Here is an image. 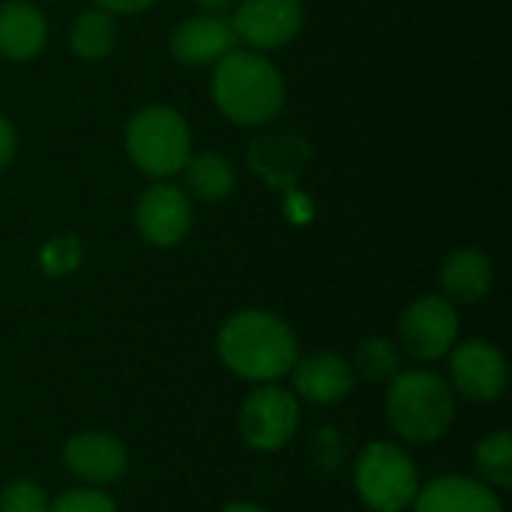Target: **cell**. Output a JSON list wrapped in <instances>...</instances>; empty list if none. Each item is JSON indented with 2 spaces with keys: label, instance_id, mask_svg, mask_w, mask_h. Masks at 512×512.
Listing matches in <instances>:
<instances>
[{
  "label": "cell",
  "instance_id": "7402d4cb",
  "mask_svg": "<svg viewBox=\"0 0 512 512\" xmlns=\"http://www.w3.org/2000/svg\"><path fill=\"white\" fill-rule=\"evenodd\" d=\"M48 512H117V504L105 489L78 486V489H66L63 495H57Z\"/></svg>",
  "mask_w": 512,
  "mask_h": 512
},
{
  "label": "cell",
  "instance_id": "d6986e66",
  "mask_svg": "<svg viewBox=\"0 0 512 512\" xmlns=\"http://www.w3.org/2000/svg\"><path fill=\"white\" fill-rule=\"evenodd\" d=\"M474 465H477V480H483L495 492L512 489V432L501 429L480 438L474 450Z\"/></svg>",
  "mask_w": 512,
  "mask_h": 512
},
{
  "label": "cell",
  "instance_id": "2e32d148",
  "mask_svg": "<svg viewBox=\"0 0 512 512\" xmlns=\"http://www.w3.org/2000/svg\"><path fill=\"white\" fill-rule=\"evenodd\" d=\"M492 279H495L492 261L480 249H456L441 264V288L447 300L465 306L480 303L492 291Z\"/></svg>",
  "mask_w": 512,
  "mask_h": 512
},
{
  "label": "cell",
  "instance_id": "ffe728a7",
  "mask_svg": "<svg viewBox=\"0 0 512 512\" xmlns=\"http://www.w3.org/2000/svg\"><path fill=\"white\" fill-rule=\"evenodd\" d=\"M354 375H360L363 381L372 384H390L399 372H402V357L393 339L387 336H372L366 342H360L357 357H354Z\"/></svg>",
  "mask_w": 512,
  "mask_h": 512
},
{
  "label": "cell",
  "instance_id": "484cf974",
  "mask_svg": "<svg viewBox=\"0 0 512 512\" xmlns=\"http://www.w3.org/2000/svg\"><path fill=\"white\" fill-rule=\"evenodd\" d=\"M198 9H204V15H225L237 6V0H195Z\"/></svg>",
  "mask_w": 512,
  "mask_h": 512
},
{
  "label": "cell",
  "instance_id": "5b68a950",
  "mask_svg": "<svg viewBox=\"0 0 512 512\" xmlns=\"http://www.w3.org/2000/svg\"><path fill=\"white\" fill-rule=\"evenodd\" d=\"M126 153L144 174L171 177L192 156V132L180 111L147 105L126 126Z\"/></svg>",
  "mask_w": 512,
  "mask_h": 512
},
{
  "label": "cell",
  "instance_id": "7c38bea8",
  "mask_svg": "<svg viewBox=\"0 0 512 512\" xmlns=\"http://www.w3.org/2000/svg\"><path fill=\"white\" fill-rule=\"evenodd\" d=\"M294 396L309 405H336L351 396L357 375L351 360L336 351H315L309 357H297L291 369Z\"/></svg>",
  "mask_w": 512,
  "mask_h": 512
},
{
  "label": "cell",
  "instance_id": "4316f807",
  "mask_svg": "<svg viewBox=\"0 0 512 512\" xmlns=\"http://www.w3.org/2000/svg\"><path fill=\"white\" fill-rule=\"evenodd\" d=\"M222 512H270V510H264V507H258V504H246V501H240V504H228Z\"/></svg>",
  "mask_w": 512,
  "mask_h": 512
},
{
  "label": "cell",
  "instance_id": "cb8c5ba5",
  "mask_svg": "<svg viewBox=\"0 0 512 512\" xmlns=\"http://www.w3.org/2000/svg\"><path fill=\"white\" fill-rule=\"evenodd\" d=\"M15 156V129L12 123L0 114V168H6Z\"/></svg>",
  "mask_w": 512,
  "mask_h": 512
},
{
  "label": "cell",
  "instance_id": "30bf717a",
  "mask_svg": "<svg viewBox=\"0 0 512 512\" xmlns=\"http://www.w3.org/2000/svg\"><path fill=\"white\" fill-rule=\"evenodd\" d=\"M231 27L237 42L252 48H279L291 42L303 27V3L300 0H237Z\"/></svg>",
  "mask_w": 512,
  "mask_h": 512
},
{
  "label": "cell",
  "instance_id": "7a4b0ae2",
  "mask_svg": "<svg viewBox=\"0 0 512 512\" xmlns=\"http://www.w3.org/2000/svg\"><path fill=\"white\" fill-rule=\"evenodd\" d=\"M384 414L390 429L408 444L441 441L456 420V393L432 369L399 372L384 399Z\"/></svg>",
  "mask_w": 512,
  "mask_h": 512
},
{
  "label": "cell",
  "instance_id": "277c9868",
  "mask_svg": "<svg viewBox=\"0 0 512 512\" xmlns=\"http://www.w3.org/2000/svg\"><path fill=\"white\" fill-rule=\"evenodd\" d=\"M354 489L372 512H405L420 492V471L405 447L372 441L354 462Z\"/></svg>",
  "mask_w": 512,
  "mask_h": 512
},
{
  "label": "cell",
  "instance_id": "d4e9b609",
  "mask_svg": "<svg viewBox=\"0 0 512 512\" xmlns=\"http://www.w3.org/2000/svg\"><path fill=\"white\" fill-rule=\"evenodd\" d=\"M102 12H144V9H150L156 0H93Z\"/></svg>",
  "mask_w": 512,
  "mask_h": 512
},
{
  "label": "cell",
  "instance_id": "4fadbf2b",
  "mask_svg": "<svg viewBox=\"0 0 512 512\" xmlns=\"http://www.w3.org/2000/svg\"><path fill=\"white\" fill-rule=\"evenodd\" d=\"M237 45V33L225 15H195L171 33V54L186 66L219 63L225 54L237 51Z\"/></svg>",
  "mask_w": 512,
  "mask_h": 512
},
{
  "label": "cell",
  "instance_id": "5bb4252c",
  "mask_svg": "<svg viewBox=\"0 0 512 512\" xmlns=\"http://www.w3.org/2000/svg\"><path fill=\"white\" fill-rule=\"evenodd\" d=\"M414 512H504L501 495L477 477L447 474L420 486Z\"/></svg>",
  "mask_w": 512,
  "mask_h": 512
},
{
  "label": "cell",
  "instance_id": "8992f818",
  "mask_svg": "<svg viewBox=\"0 0 512 512\" xmlns=\"http://www.w3.org/2000/svg\"><path fill=\"white\" fill-rule=\"evenodd\" d=\"M237 429L249 450L279 453L300 429V399L279 384H258L240 405Z\"/></svg>",
  "mask_w": 512,
  "mask_h": 512
},
{
  "label": "cell",
  "instance_id": "9c48e42d",
  "mask_svg": "<svg viewBox=\"0 0 512 512\" xmlns=\"http://www.w3.org/2000/svg\"><path fill=\"white\" fill-rule=\"evenodd\" d=\"M63 465L84 486L105 489L123 480L129 468V453L117 435L102 429H87L63 444Z\"/></svg>",
  "mask_w": 512,
  "mask_h": 512
},
{
  "label": "cell",
  "instance_id": "ac0fdd59",
  "mask_svg": "<svg viewBox=\"0 0 512 512\" xmlns=\"http://www.w3.org/2000/svg\"><path fill=\"white\" fill-rule=\"evenodd\" d=\"M114 42H117V21L111 18V12H102V9H90V12H81L75 21H72V30H69V48L75 57L81 60H102L114 51Z\"/></svg>",
  "mask_w": 512,
  "mask_h": 512
},
{
  "label": "cell",
  "instance_id": "9a60e30c",
  "mask_svg": "<svg viewBox=\"0 0 512 512\" xmlns=\"http://www.w3.org/2000/svg\"><path fill=\"white\" fill-rule=\"evenodd\" d=\"M48 39L42 12L27 0L0 3V54L6 60H33Z\"/></svg>",
  "mask_w": 512,
  "mask_h": 512
},
{
  "label": "cell",
  "instance_id": "e0dca14e",
  "mask_svg": "<svg viewBox=\"0 0 512 512\" xmlns=\"http://www.w3.org/2000/svg\"><path fill=\"white\" fill-rule=\"evenodd\" d=\"M180 171L186 177V189L201 201H222L237 186V171H234L231 159H225L222 153H213V150L189 156Z\"/></svg>",
  "mask_w": 512,
  "mask_h": 512
},
{
  "label": "cell",
  "instance_id": "3957f363",
  "mask_svg": "<svg viewBox=\"0 0 512 512\" xmlns=\"http://www.w3.org/2000/svg\"><path fill=\"white\" fill-rule=\"evenodd\" d=\"M213 99L237 126H261L282 111L285 81L267 57L237 48L216 63Z\"/></svg>",
  "mask_w": 512,
  "mask_h": 512
},
{
  "label": "cell",
  "instance_id": "8fae6325",
  "mask_svg": "<svg viewBox=\"0 0 512 512\" xmlns=\"http://www.w3.org/2000/svg\"><path fill=\"white\" fill-rule=\"evenodd\" d=\"M135 228L150 246H177L192 228L189 195L177 186H150L135 204Z\"/></svg>",
  "mask_w": 512,
  "mask_h": 512
},
{
  "label": "cell",
  "instance_id": "603a6c76",
  "mask_svg": "<svg viewBox=\"0 0 512 512\" xmlns=\"http://www.w3.org/2000/svg\"><path fill=\"white\" fill-rule=\"evenodd\" d=\"M51 501L33 480H15L0 492V512H48Z\"/></svg>",
  "mask_w": 512,
  "mask_h": 512
},
{
  "label": "cell",
  "instance_id": "52a82bcc",
  "mask_svg": "<svg viewBox=\"0 0 512 512\" xmlns=\"http://www.w3.org/2000/svg\"><path fill=\"white\" fill-rule=\"evenodd\" d=\"M399 342L420 363L447 357L459 342V312L453 300L441 294L417 297L399 318Z\"/></svg>",
  "mask_w": 512,
  "mask_h": 512
},
{
  "label": "cell",
  "instance_id": "44dd1931",
  "mask_svg": "<svg viewBox=\"0 0 512 512\" xmlns=\"http://www.w3.org/2000/svg\"><path fill=\"white\" fill-rule=\"evenodd\" d=\"M39 267L45 276H69L81 267V240L75 234H60L51 237L42 249H39Z\"/></svg>",
  "mask_w": 512,
  "mask_h": 512
},
{
  "label": "cell",
  "instance_id": "6da1fadb",
  "mask_svg": "<svg viewBox=\"0 0 512 512\" xmlns=\"http://www.w3.org/2000/svg\"><path fill=\"white\" fill-rule=\"evenodd\" d=\"M219 360L228 372L252 384H276L291 375L300 351L297 336L273 312L243 309L231 315L216 336Z\"/></svg>",
  "mask_w": 512,
  "mask_h": 512
},
{
  "label": "cell",
  "instance_id": "ba28073f",
  "mask_svg": "<svg viewBox=\"0 0 512 512\" xmlns=\"http://www.w3.org/2000/svg\"><path fill=\"white\" fill-rule=\"evenodd\" d=\"M453 393L477 405H492L510 384V366L498 345L486 339H465L450 348V381Z\"/></svg>",
  "mask_w": 512,
  "mask_h": 512
}]
</instances>
